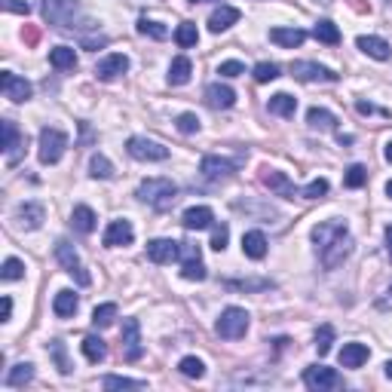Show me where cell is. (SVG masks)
Masks as SVG:
<instances>
[{
  "label": "cell",
  "mask_w": 392,
  "mask_h": 392,
  "mask_svg": "<svg viewBox=\"0 0 392 392\" xmlns=\"http://www.w3.org/2000/svg\"><path fill=\"white\" fill-rule=\"evenodd\" d=\"M313 243H316L319 260H322L325 270H337V267L352 254L350 227H346V221H341V218L313 227Z\"/></svg>",
  "instance_id": "6da1fadb"
},
{
  "label": "cell",
  "mask_w": 392,
  "mask_h": 392,
  "mask_svg": "<svg viewBox=\"0 0 392 392\" xmlns=\"http://www.w3.org/2000/svg\"><path fill=\"white\" fill-rule=\"evenodd\" d=\"M138 199L154 206L156 212H166V208H172L175 199H178V187L169 178H147L138 184Z\"/></svg>",
  "instance_id": "7a4b0ae2"
},
{
  "label": "cell",
  "mask_w": 392,
  "mask_h": 392,
  "mask_svg": "<svg viewBox=\"0 0 392 392\" xmlns=\"http://www.w3.org/2000/svg\"><path fill=\"white\" fill-rule=\"evenodd\" d=\"M40 12L49 25L71 31L74 28V19L80 16V0H40Z\"/></svg>",
  "instance_id": "3957f363"
},
{
  "label": "cell",
  "mask_w": 392,
  "mask_h": 392,
  "mask_svg": "<svg viewBox=\"0 0 392 392\" xmlns=\"http://www.w3.org/2000/svg\"><path fill=\"white\" fill-rule=\"evenodd\" d=\"M245 331H248V313L243 306H227L218 316V322H215V334L224 337V341H239V337H245Z\"/></svg>",
  "instance_id": "277c9868"
},
{
  "label": "cell",
  "mask_w": 392,
  "mask_h": 392,
  "mask_svg": "<svg viewBox=\"0 0 392 392\" xmlns=\"http://www.w3.org/2000/svg\"><path fill=\"white\" fill-rule=\"evenodd\" d=\"M56 260L62 264V270L68 273V276H74L77 279V285H93V276L86 273V267H83V260H80V254L74 252V245L71 243H64V239H58L56 243Z\"/></svg>",
  "instance_id": "5b68a950"
},
{
  "label": "cell",
  "mask_w": 392,
  "mask_h": 392,
  "mask_svg": "<svg viewBox=\"0 0 392 392\" xmlns=\"http://www.w3.org/2000/svg\"><path fill=\"white\" fill-rule=\"evenodd\" d=\"M64 147H68V135L62 129H52V126L40 129V150H37V156H40L43 166H56L64 156Z\"/></svg>",
  "instance_id": "8992f818"
},
{
  "label": "cell",
  "mask_w": 392,
  "mask_h": 392,
  "mask_svg": "<svg viewBox=\"0 0 392 392\" xmlns=\"http://www.w3.org/2000/svg\"><path fill=\"white\" fill-rule=\"evenodd\" d=\"M304 383L306 389L313 392H328V389H341L343 387V377L337 374L334 368H325V365H310L304 371Z\"/></svg>",
  "instance_id": "52a82bcc"
},
{
  "label": "cell",
  "mask_w": 392,
  "mask_h": 392,
  "mask_svg": "<svg viewBox=\"0 0 392 392\" xmlns=\"http://www.w3.org/2000/svg\"><path fill=\"white\" fill-rule=\"evenodd\" d=\"M126 150L132 160H141V162H162L169 160V147H162L160 141H150V138H141V135H132L126 141Z\"/></svg>",
  "instance_id": "ba28073f"
},
{
  "label": "cell",
  "mask_w": 392,
  "mask_h": 392,
  "mask_svg": "<svg viewBox=\"0 0 392 392\" xmlns=\"http://www.w3.org/2000/svg\"><path fill=\"white\" fill-rule=\"evenodd\" d=\"M291 77L300 83H337V74L316 62H291Z\"/></svg>",
  "instance_id": "9c48e42d"
},
{
  "label": "cell",
  "mask_w": 392,
  "mask_h": 392,
  "mask_svg": "<svg viewBox=\"0 0 392 392\" xmlns=\"http://www.w3.org/2000/svg\"><path fill=\"white\" fill-rule=\"evenodd\" d=\"M123 358L126 362H138L141 356H145V346H141V325L138 319H123Z\"/></svg>",
  "instance_id": "30bf717a"
},
{
  "label": "cell",
  "mask_w": 392,
  "mask_h": 392,
  "mask_svg": "<svg viewBox=\"0 0 392 392\" xmlns=\"http://www.w3.org/2000/svg\"><path fill=\"white\" fill-rule=\"evenodd\" d=\"M181 254H184V264H181V276H184L187 282H202V279H206L208 273H206V264H202L199 245L181 243Z\"/></svg>",
  "instance_id": "8fae6325"
},
{
  "label": "cell",
  "mask_w": 392,
  "mask_h": 392,
  "mask_svg": "<svg viewBox=\"0 0 392 392\" xmlns=\"http://www.w3.org/2000/svg\"><path fill=\"white\" fill-rule=\"evenodd\" d=\"M0 89H3V95L10 98V101H16V104L28 101L31 93H34V86H31L25 77L12 74V71H3V74H0Z\"/></svg>",
  "instance_id": "7c38bea8"
},
{
  "label": "cell",
  "mask_w": 392,
  "mask_h": 392,
  "mask_svg": "<svg viewBox=\"0 0 392 392\" xmlns=\"http://www.w3.org/2000/svg\"><path fill=\"white\" fill-rule=\"evenodd\" d=\"M129 71V56H123V52H110V56H104L101 62L95 64V77L104 83L117 80V77H123Z\"/></svg>",
  "instance_id": "4fadbf2b"
},
{
  "label": "cell",
  "mask_w": 392,
  "mask_h": 392,
  "mask_svg": "<svg viewBox=\"0 0 392 392\" xmlns=\"http://www.w3.org/2000/svg\"><path fill=\"white\" fill-rule=\"evenodd\" d=\"M199 172L206 175L208 181H227L233 172H236V162L227 160V156H215V154H208V156H202Z\"/></svg>",
  "instance_id": "5bb4252c"
},
{
  "label": "cell",
  "mask_w": 392,
  "mask_h": 392,
  "mask_svg": "<svg viewBox=\"0 0 392 392\" xmlns=\"http://www.w3.org/2000/svg\"><path fill=\"white\" fill-rule=\"evenodd\" d=\"M135 239V230H132V221L126 218H117L108 224V230H104V239L101 243L108 248H120V245H132Z\"/></svg>",
  "instance_id": "9a60e30c"
},
{
  "label": "cell",
  "mask_w": 392,
  "mask_h": 392,
  "mask_svg": "<svg viewBox=\"0 0 392 392\" xmlns=\"http://www.w3.org/2000/svg\"><path fill=\"white\" fill-rule=\"evenodd\" d=\"M3 154H6V162H10V166H16L25 154V138L12 120H3Z\"/></svg>",
  "instance_id": "2e32d148"
},
{
  "label": "cell",
  "mask_w": 392,
  "mask_h": 392,
  "mask_svg": "<svg viewBox=\"0 0 392 392\" xmlns=\"http://www.w3.org/2000/svg\"><path fill=\"white\" fill-rule=\"evenodd\" d=\"M147 258L154 264H172V260L181 258V243H175V239H150Z\"/></svg>",
  "instance_id": "e0dca14e"
},
{
  "label": "cell",
  "mask_w": 392,
  "mask_h": 392,
  "mask_svg": "<svg viewBox=\"0 0 392 392\" xmlns=\"http://www.w3.org/2000/svg\"><path fill=\"white\" fill-rule=\"evenodd\" d=\"M260 181H264V184L270 187V191L276 193V196H285V199H294V196H300V187H294L289 175H285V172H276V169H264Z\"/></svg>",
  "instance_id": "ac0fdd59"
},
{
  "label": "cell",
  "mask_w": 392,
  "mask_h": 392,
  "mask_svg": "<svg viewBox=\"0 0 392 392\" xmlns=\"http://www.w3.org/2000/svg\"><path fill=\"white\" fill-rule=\"evenodd\" d=\"M181 224H184V230H208L215 224V212L208 206H191L181 215Z\"/></svg>",
  "instance_id": "d6986e66"
},
{
  "label": "cell",
  "mask_w": 392,
  "mask_h": 392,
  "mask_svg": "<svg viewBox=\"0 0 392 392\" xmlns=\"http://www.w3.org/2000/svg\"><path fill=\"white\" fill-rule=\"evenodd\" d=\"M206 104L215 110H227L236 104V93H233L230 86H224V83H208L206 86Z\"/></svg>",
  "instance_id": "ffe728a7"
},
{
  "label": "cell",
  "mask_w": 392,
  "mask_h": 392,
  "mask_svg": "<svg viewBox=\"0 0 392 392\" xmlns=\"http://www.w3.org/2000/svg\"><path fill=\"white\" fill-rule=\"evenodd\" d=\"M43 218H47V208H43L40 202H22V206L16 208V221L25 230H37V227L43 224Z\"/></svg>",
  "instance_id": "44dd1931"
},
{
  "label": "cell",
  "mask_w": 392,
  "mask_h": 392,
  "mask_svg": "<svg viewBox=\"0 0 392 392\" xmlns=\"http://www.w3.org/2000/svg\"><path fill=\"white\" fill-rule=\"evenodd\" d=\"M236 22H239V10H236V6H224V3H221L218 10L208 16V31H212V34H221V31L233 28Z\"/></svg>",
  "instance_id": "7402d4cb"
},
{
  "label": "cell",
  "mask_w": 392,
  "mask_h": 392,
  "mask_svg": "<svg viewBox=\"0 0 392 392\" xmlns=\"http://www.w3.org/2000/svg\"><path fill=\"white\" fill-rule=\"evenodd\" d=\"M371 358V350L365 343H343L341 350V368H362Z\"/></svg>",
  "instance_id": "603a6c76"
},
{
  "label": "cell",
  "mask_w": 392,
  "mask_h": 392,
  "mask_svg": "<svg viewBox=\"0 0 392 392\" xmlns=\"http://www.w3.org/2000/svg\"><path fill=\"white\" fill-rule=\"evenodd\" d=\"M77 310H80V297L71 289H62L56 294V300H52V313H56L58 319H71Z\"/></svg>",
  "instance_id": "cb8c5ba5"
},
{
  "label": "cell",
  "mask_w": 392,
  "mask_h": 392,
  "mask_svg": "<svg viewBox=\"0 0 392 392\" xmlns=\"http://www.w3.org/2000/svg\"><path fill=\"white\" fill-rule=\"evenodd\" d=\"M356 47L365 52V56H371V58H377V62H387V58L392 56V47L383 37H358L356 40Z\"/></svg>",
  "instance_id": "d4e9b609"
},
{
  "label": "cell",
  "mask_w": 392,
  "mask_h": 392,
  "mask_svg": "<svg viewBox=\"0 0 392 392\" xmlns=\"http://www.w3.org/2000/svg\"><path fill=\"white\" fill-rule=\"evenodd\" d=\"M243 254L252 260H264L267 258V236L260 230H248L243 236Z\"/></svg>",
  "instance_id": "484cf974"
},
{
  "label": "cell",
  "mask_w": 392,
  "mask_h": 392,
  "mask_svg": "<svg viewBox=\"0 0 392 392\" xmlns=\"http://www.w3.org/2000/svg\"><path fill=\"white\" fill-rule=\"evenodd\" d=\"M270 40L276 43V47H282V49H294V47H300V43L306 40V31H300V28H273Z\"/></svg>",
  "instance_id": "4316f807"
},
{
  "label": "cell",
  "mask_w": 392,
  "mask_h": 392,
  "mask_svg": "<svg viewBox=\"0 0 392 392\" xmlns=\"http://www.w3.org/2000/svg\"><path fill=\"white\" fill-rule=\"evenodd\" d=\"M191 74H193L191 58L187 56L172 58V64H169V83H172V86H184V83H191Z\"/></svg>",
  "instance_id": "83f0119b"
},
{
  "label": "cell",
  "mask_w": 392,
  "mask_h": 392,
  "mask_svg": "<svg viewBox=\"0 0 392 392\" xmlns=\"http://www.w3.org/2000/svg\"><path fill=\"white\" fill-rule=\"evenodd\" d=\"M306 123H310V129H319V132H331V129H337V117L331 114V110H325V108H310L306 110Z\"/></svg>",
  "instance_id": "f1b7e54d"
},
{
  "label": "cell",
  "mask_w": 392,
  "mask_h": 392,
  "mask_svg": "<svg viewBox=\"0 0 392 392\" xmlns=\"http://www.w3.org/2000/svg\"><path fill=\"white\" fill-rule=\"evenodd\" d=\"M267 110L289 120V117H294V110H297V98L289 95V93H276V95L270 98V101H267Z\"/></svg>",
  "instance_id": "f546056e"
},
{
  "label": "cell",
  "mask_w": 392,
  "mask_h": 392,
  "mask_svg": "<svg viewBox=\"0 0 392 392\" xmlns=\"http://www.w3.org/2000/svg\"><path fill=\"white\" fill-rule=\"evenodd\" d=\"M95 221L98 218H95V212L89 206H74V212H71V224H74V230L83 233V236L95 230Z\"/></svg>",
  "instance_id": "4dcf8cb0"
},
{
  "label": "cell",
  "mask_w": 392,
  "mask_h": 392,
  "mask_svg": "<svg viewBox=\"0 0 392 392\" xmlns=\"http://www.w3.org/2000/svg\"><path fill=\"white\" fill-rule=\"evenodd\" d=\"M47 350H49V358H52V362H56L58 374H64V377H68L71 371H74V362H71V358H68V346H64V341H58V337H56V341H49Z\"/></svg>",
  "instance_id": "1f68e13d"
},
{
  "label": "cell",
  "mask_w": 392,
  "mask_h": 392,
  "mask_svg": "<svg viewBox=\"0 0 392 392\" xmlns=\"http://www.w3.org/2000/svg\"><path fill=\"white\" fill-rule=\"evenodd\" d=\"M313 37L319 43H325V47H337L341 43V28L334 22H328V19H322V22L313 25Z\"/></svg>",
  "instance_id": "d6a6232c"
},
{
  "label": "cell",
  "mask_w": 392,
  "mask_h": 392,
  "mask_svg": "<svg viewBox=\"0 0 392 392\" xmlns=\"http://www.w3.org/2000/svg\"><path fill=\"white\" fill-rule=\"evenodd\" d=\"M49 64L56 71H74L77 68V52L71 47H56L49 49Z\"/></svg>",
  "instance_id": "836d02e7"
},
{
  "label": "cell",
  "mask_w": 392,
  "mask_h": 392,
  "mask_svg": "<svg viewBox=\"0 0 392 392\" xmlns=\"http://www.w3.org/2000/svg\"><path fill=\"white\" fill-rule=\"evenodd\" d=\"M83 356H86L93 365H98V362H104V358H108V346H104L101 337L89 334V337H83Z\"/></svg>",
  "instance_id": "e575fe53"
},
{
  "label": "cell",
  "mask_w": 392,
  "mask_h": 392,
  "mask_svg": "<svg viewBox=\"0 0 392 392\" xmlns=\"http://www.w3.org/2000/svg\"><path fill=\"white\" fill-rule=\"evenodd\" d=\"M34 380V365L31 362H19L16 368H10L6 374V387H25V383Z\"/></svg>",
  "instance_id": "d590c367"
},
{
  "label": "cell",
  "mask_w": 392,
  "mask_h": 392,
  "mask_svg": "<svg viewBox=\"0 0 392 392\" xmlns=\"http://www.w3.org/2000/svg\"><path fill=\"white\" fill-rule=\"evenodd\" d=\"M196 40H199V31H196L193 22H181L178 31H175V43H178L181 49H191L196 47Z\"/></svg>",
  "instance_id": "8d00e7d4"
},
{
  "label": "cell",
  "mask_w": 392,
  "mask_h": 392,
  "mask_svg": "<svg viewBox=\"0 0 392 392\" xmlns=\"http://www.w3.org/2000/svg\"><path fill=\"white\" fill-rule=\"evenodd\" d=\"M89 175L108 181V178H114V166H110V160L104 154H93V160H89Z\"/></svg>",
  "instance_id": "74e56055"
},
{
  "label": "cell",
  "mask_w": 392,
  "mask_h": 392,
  "mask_svg": "<svg viewBox=\"0 0 392 392\" xmlns=\"http://www.w3.org/2000/svg\"><path fill=\"white\" fill-rule=\"evenodd\" d=\"M252 74H254V80H258V83H273V80H279L282 68H279L276 62H258Z\"/></svg>",
  "instance_id": "f35d334b"
},
{
  "label": "cell",
  "mask_w": 392,
  "mask_h": 392,
  "mask_svg": "<svg viewBox=\"0 0 392 392\" xmlns=\"http://www.w3.org/2000/svg\"><path fill=\"white\" fill-rule=\"evenodd\" d=\"M0 279H3V282H19V279H25V264L19 258H6L3 267H0Z\"/></svg>",
  "instance_id": "ab89813d"
},
{
  "label": "cell",
  "mask_w": 392,
  "mask_h": 392,
  "mask_svg": "<svg viewBox=\"0 0 392 392\" xmlns=\"http://www.w3.org/2000/svg\"><path fill=\"white\" fill-rule=\"evenodd\" d=\"M117 319V304H101L93 310V328H108Z\"/></svg>",
  "instance_id": "60d3db41"
},
{
  "label": "cell",
  "mask_w": 392,
  "mask_h": 392,
  "mask_svg": "<svg viewBox=\"0 0 392 392\" xmlns=\"http://www.w3.org/2000/svg\"><path fill=\"white\" fill-rule=\"evenodd\" d=\"M138 34H145V37H154V40H166L169 37V28L166 25H160V22H154V19H138Z\"/></svg>",
  "instance_id": "b9f144b4"
},
{
  "label": "cell",
  "mask_w": 392,
  "mask_h": 392,
  "mask_svg": "<svg viewBox=\"0 0 392 392\" xmlns=\"http://www.w3.org/2000/svg\"><path fill=\"white\" fill-rule=\"evenodd\" d=\"M104 389H145L147 383L145 380H129V377H117V374H108L101 380Z\"/></svg>",
  "instance_id": "7bdbcfd3"
},
{
  "label": "cell",
  "mask_w": 392,
  "mask_h": 392,
  "mask_svg": "<svg viewBox=\"0 0 392 392\" xmlns=\"http://www.w3.org/2000/svg\"><path fill=\"white\" fill-rule=\"evenodd\" d=\"M343 184L352 187V191L365 187V184H368V169L358 166V162H356V166H350V169H346V175H343Z\"/></svg>",
  "instance_id": "ee69618b"
},
{
  "label": "cell",
  "mask_w": 392,
  "mask_h": 392,
  "mask_svg": "<svg viewBox=\"0 0 392 392\" xmlns=\"http://www.w3.org/2000/svg\"><path fill=\"white\" fill-rule=\"evenodd\" d=\"M178 371L184 377H193V380H199L202 374H206V365H202V358H196V356H184L178 362Z\"/></svg>",
  "instance_id": "f6af8a7d"
},
{
  "label": "cell",
  "mask_w": 392,
  "mask_h": 392,
  "mask_svg": "<svg viewBox=\"0 0 392 392\" xmlns=\"http://www.w3.org/2000/svg\"><path fill=\"white\" fill-rule=\"evenodd\" d=\"M331 343H334V328H331V325H322V328L316 331V350H319V356H328Z\"/></svg>",
  "instance_id": "bcb514c9"
},
{
  "label": "cell",
  "mask_w": 392,
  "mask_h": 392,
  "mask_svg": "<svg viewBox=\"0 0 392 392\" xmlns=\"http://www.w3.org/2000/svg\"><path fill=\"white\" fill-rule=\"evenodd\" d=\"M325 193H328V181H325V178H316V181H310L306 187H300V196H304V199H322Z\"/></svg>",
  "instance_id": "7dc6e473"
},
{
  "label": "cell",
  "mask_w": 392,
  "mask_h": 392,
  "mask_svg": "<svg viewBox=\"0 0 392 392\" xmlns=\"http://www.w3.org/2000/svg\"><path fill=\"white\" fill-rule=\"evenodd\" d=\"M230 243V227L227 224H212V248L215 252H224Z\"/></svg>",
  "instance_id": "c3c4849f"
},
{
  "label": "cell",
  "mask_w": 392,
  "mask_h": 392,
  "mask_svg": "<svg viewBox=\"0 0 392 392\" xmlns=\"http://www.w3.org/2000/svg\"><path fill=\"white\" fill-rule=\"evenodd\" d=\"M175 126H178V132L193 135V132H199V117L196 114H181L178 120H175Z\"/></svg>",
  "instance_id": "681fc988"
},
{
  "label": "cell",
  "mask_w": 392,
  "mask_h": 392,
  "mask_svg": "<svg viewBox=\"0 0 392 392\" xmlns=\"http://www.w3.org/2000/svg\"><path fill=\"white\" fill-rule=\"evenodd\" d=\"M218 74L221 77H243L245 74V64L243 62H221Z\"/></svg>",
  "instance_id": "f907efd6"
},
{
  "label": "cell",
  "mask_w": 392,
  "mask_h": 392,
  "mask_svg": "<svg viewBox=\"0 0 392 392\" xmlns=\"http://www.w3.org/2000/svg\"><path fill=\"white\" fill-rule=\"evenodd\" d=\"M3 10L6 12H19V16H28L31 6L25 3V0H3Z\"/></svg>",
  "instance_id": "816d5d0a"
},
{
  "label": "cell",
  "mask_w": 392,
  "mask_h": 392,
  "mask_svg": "<svg viewBox=\"0 0 392 392\" xmlns=\"http://www.w3.org/2000/svg\"><path fill=\"white\" fill-rule=\"evenodd\" d=\"M230 289H270V282H227Z\"/></svg>",
  "instance_id": "f5cc1de1"
},
{
  "label": "cell",
  "mask_w": 392,
  "mask_h": 392,
  "mask_svg": "<svg viewBox=\"0 0 392 392\" xmlns=\"http://www.w3.org/2000/svg\"><path fill=\"white\" fill-rule=\"evenodd\" d=\"M12 316V297H3V313H0V322H10Z\"/></svg>",
  "instance_id": "db71d44e"
},
{
  "label": "cell",
  "mask_w": 392,
  "mask_h": 392,
  "mask_svg": "<svg viewBox=\"0 0 392 392\" xmlns=\"http://www.w3.org/2000/svg\"><path fill=\"white\" fill-rule=\"evenodd\" d=\"M356 110H358V114H377V108H374V104H368V101H358Z\"/></svg>",
  "instance_id": "11a10c76"
},
{
  "label": "cell",
  "mask_w": 392,
  "mask_h": 392,
  "mask_svg": "<svg viewBox=\"0 0 392 392\" xmlns=\"http://www.w3.org/2000/svg\"><path fill=\"white\" fill-rule=\"evenodd\" d=\"M25 40L37 43V40H40V31H37V28H25Z\"/></svg>",
  "instance_id": "9f6ffc18"
},
{
  "label": "cell",
  "mask_w": 392,
  "mask_h": 392,
  "mask_svg": "<svg viewBox=\"0 0 392 392\" xmlns=\"http://www.w3.org/2000/svg\"><path fill=\"white\" fill-rule=\"evenodd\" d=\"M387 254H389V260H392V224L387 227Z\"/></svg>",
  "instance_id": "6f0895ef"
},
{
  "label": "cell",
  "mask_w": 392,
  "mask_h": 392,
  "mask_svg": "<svg viewBox=\"0 0 392 392\" xmlns=\"http://www.w3.org/2000/svg\"><path fill=\"white\" fill-rule=\"evenodd\" d=\"M350 3H352V6H356V10H358V12H368V6H365V3H362V0H350Z\"/></svg>",
  "instance_id": "680465c9"
},
{
  "label": "cell",
  "mask_w": 392,
  "mask_h": 392,
  "mask_svg": "<svg viewBox=\"0 0 392 392\" xmlns=\"http://www.w3.org/2000/svg\"><path fill=\"white\" fill-rule=\"evenodd\" d=\"M383 156H387V162H392V141L387 145V150H383Z\"/></svg>",
  "instance_id": "91938a15"
},
{
  "label": "cell",
  "mask_w": 392,
  "mask_h": 392,
  "mask_svg": "<svg viewBox=\"0 0 392 392\" xmlns=\"http://www.w3.org/2000/svg\"><path fill=\"white\" fill-rule=\"evenodd\" d=\"M383 368H387V377L392 380V362H387V365H383Z\"/></svg>",
  "instance_id": "94428289"
},
{
  "label": "cell",
  "mask_w": 392,
  "mask_h": 392,
  "mask_svg": "<svg viewBox=\"0 0 392 392\" xmlns=\"http://www.w3.org/2000/svg\"><path fill=\"white\" fill-rule=\"evenodd\" d=\"M387 196H389V199H392V181H389V184H387Z\"/></svg>",
  "instance_id": "6125c7cd"
},
{
  "label": "cell",
  "mask_w": 392,
  "mask_h": 392,
  "mask_svg": "<svg viewBox=\"0 0 392 392\" xmlns=\"http://www.w3.org/2000/svg\"><path fill=\"white\" fill-rule=\"evenodd\" d=\"M191 3H206V0H191Z\"/></svg>",
  "instance_id": "be15d7a7"
},
{
  "label": "cell",
  "mask_w": 392,
  "mask_h": 392,
  "mask_svg": "<svg viewBox=\"0 0 392 392\" xmlns=\"http://www.w3.org/2000/svg\"><path fill=\"white\" fill-rule=\"evenodd\" d=\"M389 294H392V285H389Z\"/></svg>",
  "instance_id": "e7e4bbea"
}]
</instances>
